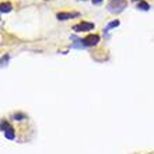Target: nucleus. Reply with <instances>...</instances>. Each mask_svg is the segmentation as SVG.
<instances>
[{"instance_id":"423d86ee","label":"nucleus","mask_w":154,"mask_h":154,"mask_svg":"<svg viewBox=\"0 0 154 154\" xmlns=\"http://www.w3.org/2000/svg\"><path fill=\"white\" fill-rule=\"evenodd\" d=\"M4 135H6V137H7V139H10V140H13L14 137H16V135H14V129L11 126H10L9 129L4 132Z\"/></svg>"},{"instance_id":"6e6552de","label":"nucleus","mask_w":154,"mask_h":154,"mask_svg":"<svg viewBox=\"0 0 154 154\" xmlns=\"http://www.w3.org/2000/svg\"><path fill=\"white\" fill-rule=\"evenodd\" d=\"M119 25V20H113V21H111V23L108 24V27H107V30H111V28H115Z\"/></svg>"},{"instance_id":"7ed1b4c3","label":"nucleus","mask_w":154,"mask_h":154,"mask_svg":"<svg viewBox=\"0 0 154 154\" xmlns=\"http://www.w3.org/2000/svg\"><path fill=\"white\" fill-rule=\"evenodd\" d=\"M80 13H77V11H60V13L56 14V18L60 20V21H66V20H70V18H74V17H78Z\"/></svg>"},{"instance_id":"0eeeda50","label":"nucleus","mask_w":154,"mask_h":154,"mask_svg":"<svg viewBox=\"0 0 154 154\" xmlns=\"http://www.w3.org/2000/svg\"><path fill=\"white\" fill-rule=\"evenodd\" d=\"M137 9H140V10H149L150 9V4L149 3H146V1H140V3H139V6H137Z\"/></svg>"},{"instance_id":"1a4fd4ad","label":"nucleus","mask_w":154,"mask_h":154,"mask_svg":"<svg viewBox=\"0 0 154 154\" xmlns=\"http://www.w3.org/2000/svg\"><path fill=\"white\" fill-rule=\"evenodd\" d=\"M9 123H7V122H6V121H4V119H3V121H1V130H3V132H6V130H7V129H9Z\"/></svg>"},{"instance_id":"f257e3e1","label":"nucleus","mask_w":154,"mask_h":154,"mask_svg":"<svg viewBox=\"0 0 154 154\" xmlns=\"http://www.w3.org/2000/svg\"><path fill=\"white\" fill-rule=\"evenodd\" d=\"M126 6H127L126 0H109L108 4H107V9H108L109 13L118 14L121 11H123Z\"/></svg>"},{"instance_id":"f03ea898","label":"nucleus","mask_w":154,"mask_h":154,"mask_svg":"<svg viewBox=\"0 0 154 154\" xmlns=\"http://www.w3.org/2000/svg\"><path fill=\"white\" fill-rule=\"evenodd\" d=\"M73 30L76 32H87V31H91L94 30V23H87V21H83L80 24H76Z\"/></svg>"},{"instance_id":"9b49d317","label":"nucleus","mask_w":154,"mask_h":154,"mask_svg":"<svg viewBox=\"0 0 154 154\" xmlns=\"http://www.w3.org/2000/svg\"><path fill=\"white\" fill-rule=\"evenodd\" d=\"M101 1H102V0H93V3H94V4H100Z\"/></svg>"},{"instance_id":"9d476101","label":"nucleus","mask_w":154,"mask_h":154,"mask_svg":"<svg viewBox=\"0 0 154 154\" xmlns=\"http://www.w3.org/2000/svg\"><path fill=\"white\" fill-rule=\"evenodd\" d=\"M25 118V116H24L23 113H16V115H14V119H17V121H21V119H24Z\"/></svg>"},{"instance_id":"f8f14e48","label":"nucleus","mask_w":154,"mask_h":154,"mask_svg":"<svg viewBox=\"0 0 154 154\" xmlns=\"http://www.w3.org/2000/svg\"><path fill=\"white\" fill-rule=\"evenodd\" d=\"M135 1H137V0H135Z\"/></svg>"},{"instance_id":"20e7f679","label":"nucleus","mask_w":154,"mask_h":154,"mask_svg":"<svg viewBox=\"0 0 154 154\" xmlns=\"http://www.w3.org/2000/svg\"><path fill=\"white\" fill-rule=\"evenodd\" d=\"M83 45L84 46H94L98 44V41H100V36L98 35H88L86 36V38H83Z\"/></svg>"},{"instance_id":"39448f33","label":"nucleus","mask_w":154,"mask_h":154,"mask_svg":"<svg viewBox=\"0 0 154 154\" xmlns=\"http://www.w3.org/2000/svg\"><path fill=\"white\" fill-rule=\"evenodd\" d=\"M11 3H9V1H6V3H1V6H0V11L4 14V13H9V11H11Z\"/></svg>"}]
</instances>
